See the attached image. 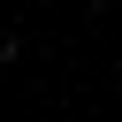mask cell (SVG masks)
I'll use <instances>...</instances> for the list:
<instances>
[{"mask_svg":"<svg viewBox=\"0 0 122 122\" xmlns=\"http://www.w3.org/2000/svg\"><path fill=\"white\" fill-rule=\"evenodd\" d=\"M92 8H107V0H92Z\"/></svg>","mask_w":122,"mask_h":122,"instance_id":"6da1fadb","label":"cell"}]
</instances>
